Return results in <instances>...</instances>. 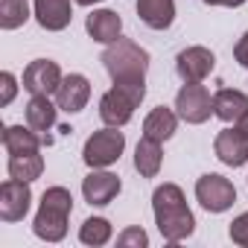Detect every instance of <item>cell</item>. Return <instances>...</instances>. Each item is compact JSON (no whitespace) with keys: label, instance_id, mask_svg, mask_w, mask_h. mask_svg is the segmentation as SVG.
<instances>
[{"label":"cell","instance_id":"cell-1","mask_svg":"<svg viewBox=\"0 0 248 248\" xmlns=\"http://www.w3.org/2000/svg\"><path fill=\"white\" fill-rule=\"evenodd\" d=\"M155 225L167 242H184L196 231V216L187 207V199L178 184H161L152 193Z\"/></svg>","mask_w":248,"mask_h":248},{"label":"cell","instance_id":"cell-2","mask_svg":"<svg viewBox=\"0 0 248 248\" xmlns=\"http://www.w3.org/2000/svg\"><path fill=\"white\" fill-rule=\"evenodd\" d=\"M73 213V196L67 187H50L41 196L32 231L44 242H62L67 236V219Z\"/></svg>","mask_w":248,"mask_h":248},{"label":"cell","instance_id":"cell-3","mask_svg":"<svg viewBox=\"0 0 248 248\" xmlns=\"http://www.w3.org/2000/svg\"><path fill=\"white\" fill-rule=\"evenodd\" d=\"M102 64L111 82H146L149 53L129 38H117L114 44H105Z\"/></svg>","mask_w":248,"mask_h":248},{"label":"cell","instance_id":"cell-4","mask_svg":"<svg viewBox=\"0 0 248 248\" xmlns=\"http://www.w3.org/2000/svg\"><path fill=\"white\" fill-rule=\"evenodd\" d=\"M146 96V82H114L111 91L102 93L99 99V117L105 126L123 129L132 120L135 108L143 102Z\"/></svg>","mask_w":248,"mask_h":248},{"label":"cell","instance_id":"cell-5","mask_svg":"<svg viewBox=\"0 0 248 248\" xmlns=\"http://www.w3.org/2000/svg\"><path fill=\"white\" fill-rule=\"evenodd\" d=\"M123 149H126V135L114 126H105L99 132H93L88 140H85V149H82V161L91 167V170H105L111 164L120 161Z\"/></svg>","mask_w":248,"mask_h":248},{"label":"cell","instance_id":"cell-6","mask_svg":"<svg viewBox=\"0 0 248 248\" xmlns=\"http://www.w3.org/2000/svg\"><path fill=\"white\" fill-rule=\"evenodd\" d=\"M175 108L178 117L190 126H202V123L210 120L213 114V96L207 93V88L202 82H184L178 96H175Z\"/></svg>","mask_w":248,"mask_h":248},{"label":"cell","instance_id":"cell-7","mask_svg":"<svg viewBox=\"0 0 248 248\" xmlns=\"http://www.w3.org/2000/svg\"><path fill=\"white\" fill-rule=\"evenodd\" d=\"M196 199L207 213H225L236 202V187L216 172H207L196 181Z\"/></svg>","mask_w":248,"mask_h":248},{"label":"cell","instance_id":"cell-8","mask_svg":"<svg viewBox=\"0 0 248 248\" xmlns=\"http://www.w3.org/2000/svg\"><path fill=\"white\" fill-rule=\"evenodd\" d=\"M62 79H64V76H62L59 64L50 62V59H35V62H30L27 70H24V88H27L32 96H53V93L59 91Z\"/></svg>","mask_w":248,"mask_h":248},{"label":"cell","instance_id":"cell-9","mask_svg":"<svg viewBox=\"0 0 248 248\" xmlns=\"http://www.w3.org/2000/svg\"><path fill=\"white\" fill-rule=\"evenodd\" d=\"M30 204H32L30 181H18V178L3 181V187H0V219L3 222H21L30 213Z\"/></svg>","mask_w":248,"mask_h":248},{"label":"cell","instance_id":"cell-10","mask_svg":"<svg viewBox=\"0 0 248 248\" xmlns=\"http://www.w3.org/2000/svg\"><path fill=\"white\" fill-rule=\"evenodd\" d=\"M213 67H216V56L202 44L181 50L178 59H175V70L184 82H204L213 73Z\"/></svg>","mask_w":248,"mask_h":248},{"label":"cell","instance_id":"cell-11","mask_svg":"<svg viewBox=\"0 0 248 248\" xmlns=\"http://www.w3.org/2000/svg\"><path fill=\"white\" fill-rule=\"evenodd\" d=\"M213 149H216V158L225 167H242V164H248V135L236 126V123H233V129H225V132L216 135Z\"/></svg>","mask_w":248,"mask_h":248},{"label":"cell","instance_id":"cell-12","mask_svg":"<svg viewBox=\"0 0 248 248\" xmlns=\"http://www.w3.org/2000/svg\"><path fill=\"white\" fill-rule=\"evenodd\" d=\"M91 99V82L82 73H67L56 91V105L67 114H79Z\"/></svg>","mask_w":248,"mask_h":248},{"label":"cell","instance_id":"cell-13","mask_svg":"<svg viewBox=\"0 0 248 248\" xmlns=\"http://www.w3.org/2000/svg\"><path fill=\"white\" fill-rule=\"evenodd\" d=\"M120 187H123V184H120V178H117L114 172L93 170V172L82 181V196H85L88 204H93V207H105V204H111V202L117 199Z\"/></svg>","mask_w":248,"mask_h":248},{"label":"cell","instance_id":"cell-14","mask_svg":"<svg viewBox=\"0 0 248 248\" xmlns=\"http://www.w3.org/2000/svg\"><path fill=\"white\" fill-rule=\"evenodd\" d=\"M73 3L76 0H35V21L47 32H62L70 27L73 18Z\"/></svg>","mask_w":248,"mask_h":248},{"label":"cell","instance_id":"cell-15","mask_svg":"<svg viewBox=\"0 0 248 248\" xmlns=\"http://www.w3.org/2000/svg\"><path fill=\"white\" fill-rule=\"evenodd\" d=\"M85 30H88V35L93 41L114 44L120 38V32H123V21H120V15L114 9H93L88 15V21H85Z\"/></svg>","mask_w":248,"mask_h":248},{"label":"cell","instance_id":"cell-16","mask_svg":"<svg viewBox=\"0 0 248 248\" xmlns=\"http://www.w3.org/2000/svg\"><path fill=\"white\" fill-rule=\"evenodd\" d=\"M213 114L222 123H239L248 114V96L233 88H222L213 93Z\"/></svg>","mask_w":248,"mask_h":248},{"label":"cell","instance_id":"cell-17","mask_svg":"<svg viewBox=\"0 0 248 248\" xmlns=\"http://www.w3.org/2000/svg\"><path fill=\"white\" fill-rule=\"evenodd\" d=\"M138 15L149 30H170L175 21V0H138Z\"/></svg>","mask_w":248,"mask_h":248},{"label":"cell","instance_id":"cell-18","mask_svg":"<svg viewBox=\"0 0 248 248\" xmlns=\"http://www.w3.org/2000/svg\"><path fill=\"white\" fill-rule=\"evenodd\" d=\"M175 129H178V114L172 108H167V105L152 108L146 114V120H143V135L152 138V140H161V143L170 140L175 135Z\"/></svg>","mask_w":248,"mask_h":248},{"label":"cell","instance_id":"cell-19","mask_svg":"<svg viewBox=\"0 0 248 248\" xmlns=\"http://www.w3.org/2000/svg\"><path fill=\"white\" fill-rule=\"evenodd\" d=\"M161 164H164V149H161V140H152V138H140V143L135 146V170L143 175V178H155L161 172Z\"/></svg>","mask_w":248,"mask_h":248},{"label":"cell","instance_id":"cell-20","mask_svg":"<svg viewBox=\"0 0 248 248\" xmlns=\"http://www.w3.org/2000/svg\"><path fill=\"white\" fill-rule=\"evenodd\" d=\"M3 146L9 155H24V152L41 149V138L32 126H9L3 132Z\"/></svg>","mask_w":248,"mask_h":248},{"label":"cell","instance_id":"cell-21","mask_svg":"<svg viewBox=\"0 0 248 248\" xmlns=\"http://www.w3.org/2000/svg\"><path fill=\"white\" fill-rule=\"evenodd\" d=\"M6 170H9V178H18V181H30L32 184L44 172V158L38 155V149L35 152H24V155H9Z\"/></svg>","mask_w":248,"mask_h":248},{"label":"cell","instance_id":"cell-22","mask_svg":"<svg viewBox=\"0 0 248 248\" xmlns=\"http://www.w3.org/2000/svg\"><path fill=\"white\" fill-rule=\"evenodd\" d=\"M56 111L59 105H53L50 96H32L27 102V126H32L35 132H50L56 126Z\"/></svg>","mask_w":248,"mask_h":248},{"label":"cell","instance_id":"cell-23","mask_svg":"<svg viewBox=\"0 0 248 248\" xmlns=\"http://www.w3.org/2000/svg\"><path fill=\"white\" fill-rule=\"evenodd\" d=\"M111 233H114V228H111V222L102 219V216H91V219H85L82 228H79V239H82L85 245H93V248L105 245V242L111 239Z\"/></svg>","mask_w":248,"mask_h":248},{"label":"cell","instance_id":"cell-24","mask_svg":"<svg viewBox=\"0 0 248 248\" xmlns=\"http://www.w3.org/2000/svg\"><path fill=\"white\" fill-rule=\"evenodd\" d=\"M30 21V3L27 0H0V27L18 30Z\"/></svg>","mask_w":248,"mask_h":248},{"label":"cell","instance_id":"cell-25","mask_svg":"<svg viewBox=\"0 0 248 248\" xmlns=\"http://www.w3.org/2000/svg\"><path fill=\"white\" fill-rule=\"evenodd\" d=\"M117 245L120 248H146L149 245V236H146V231L140 225H135V228H126V231L117 236Z\"/></svg>","mask_w":248,"mask_h":248},{"label":"cell","instance_id":"cell-26","mask_svg":"<svg viewBox=\"0 0 248 248\" xmlns=\"http://www.w3.org/2000/svg\"><path fill=\"white\" fill-rule=\"evenodd\" d=\"M228 233H231V239H233L236 245L248 248V210H245V213H239V216H236V219L231 222Z\"/></svg>","mask_w":248,"mask_h":248},{"label":"cell","instance_id":"cell-27","mask_svg":"<svg viewBox=\"0 0 248 248\" xmlns=\"http://www.w3.org/2000/svg\"><path fill=\"white\" fill-rule=\"evenodd\" d=\"M15 93H18V79L9 70H3V73H0V105H3V108L12 105Z\"/></svg>","mask_w":248,"mask_h":248},{"label":"cell","instance_id":"cell-28","mask_svg":"<svg viewBox=\"0 0 248 248\" xmlns=\"http://www.w3.org/2000/svg\"><path fill=\"white\" fill-rule=\"evenodd\" d=\"M233 59H236L242 67H248V32L236 41V47H233Z\"/></svg>","mask_w":248,"mask_h":248},{"label":"cell","instance_id":"cell-29","mask_svg":"<svg viewBox=\"0 0 248 248\" xmlns=\"http://www.w3.org/2000/svg\"><path fill=\"white\" fill-rule=\"evenodd\" d=\"M207 6H228V9H236V6H242L245 0H204Z\"/></svg>","mask_w":248,"mask_h":248},{"label":"cell","instance_id":"cell-30","mask_svg":"<svg viewBox=\"0 0 248 248\" xmlns=\"http://www.w3.org/2000/svg\"><path fill=\"white\" fill-rule=\"evenodd\" d=\"M236 126H239V129H242V132H245V135H248V114H245V117H242V120H239V123H236Z\"/></svg>","mask_w":248,"mask_h":248},{"label":"cell","instance_id":"cell-31","mask_svg":"<svg viewBox=\"0 0 248 248\" xmlns=\"http://www.w3.org/2000/svg\"><path fill=\"white\" fill-rule=\"evenodd\" d=\"M76 3H79V6H96L99 0H76Z\"/></svg>","mask_w":248,"mask_h":248}]
</instances>
